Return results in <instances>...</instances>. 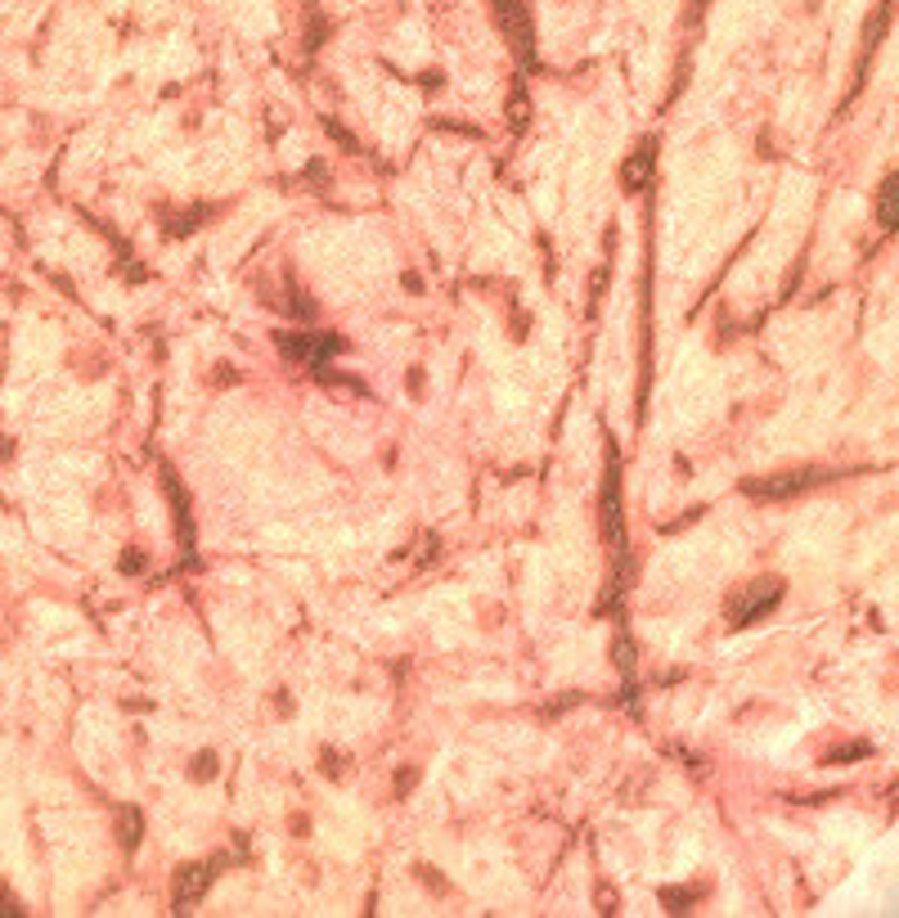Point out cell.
<instances>
[{"label":"cell","instance_id":"6da1fadb","mask_svg":"<svg viewBox=\"0 0 899 918\" xmlns=\"http://www.w3.org/2000/svg\"><path fill=\"white\" fill-rule=\"evenodd\" d=\"M828 468H787V473H769V477H756V482H746L742 491L752 500H792V496H805L814 487L828 482Z\"/></svg>","mask_w":899,"mask_h":918},{"label":"cell","instance_id":"7a4b0ae2","mask_svg":"<svg viewBox=\"0 0 899 918\" xmlns=\"http://www.w3.org/2000/svg\"><path fill=\"white\" fill-rule=\"evenodd\" d=\"M782 604V581L778 576H760L752 585H742V595L729 604V621L733 627H752V621L769 617Z\"/></svg>","mask_w":899,"mask_h":918},{"label":"cell","instance_id":"3957f363","mask_svg":"<svg viewBox=\"0 0 899 918\" xmlns=\"http://www.w3.org/2000/svg\"><path fill=\"white\" fill-rule=\"evenodd\" d=\"M603 536L612 545V555H630L625 549V518H621V460L616 446H608V477H603Z\"/></svg>","mask_w":899,"mask_h":918},{"label":"cell","instance_id":"277c9868","mask_svg":"<svg viewBox=\"0 0 899 918\" xmlns=\"http://www.w3.org/2000/svg\"><path fill=\"white\" fill-rule=\"evenodd\" d=\"M495 10H500V27H504V36L513 41V55L522 59V63H536V36H531V14H527V5L522 0H495Z\"/></svg>","mask_w":899,"mask_h":918},{"label":"cell","instance_id":"5b68a950","mask_svg":"<svg viewBox=\"0 0 899 918\" xmlns=\"http://www.w3.org/2000/svg\"><path fill=\"white\" fill-rule=\"evenodd\" d=\"M212 878H216V865H184V869H176V909H184V905H194L207 887H212Z\"/></svg>","mask_w":899,"mask_h":918},{"label":"cell","instance_id":"8992f818","mask_svg":"<svg viewBox=\"0 0 899 918\" xmlns=\"http://www.w3.org/2000/svg\"><path fill=\"white\" fill-rule=\"evenodd\" d=\"M652 163H657V144L652 140H639V150H634L621 167V186L625 190H644L648 176H652Z\"/></svg>","mask_w":899,"mask_h":918},{"label":"cell","instance_id":"52a82bcc","mask_svg":"<svg viewBox=\"0 0 899 918\" xmlns=\"http://www.w3.org/2000/svg\"><path fill=\"white\" fill-rule=\"evenodd\" d=\"M118 833H122V847H127V851H135V847H140L144 815L135 811V806H122V811H118Z\"/></svg>","mask_w":899,"mask_h":918},{"label":"cell","instance_id":"ba28073f","mask_svg":"<svg viewBox=\"0 0 899 918\" xmlns=\"http://www.w3.org/2000/svg\"><path fill=\"white\" fill-rule=\"evenodd\" d=\"M895 194H899V180L886 176L882 180V194H877V226L882 230H895Z\"/></svg>","mask_w":899,"mask_h":918},{"label":"cell","instance_id":"9c48e42d","mask_svg":"<svg viewBox=\"0 0 899 918\" xmlns=\"http://www.w3.org/2000/svg\"><path fill=\"white\" fill-rule=\"evenodd\" d=\"M508 122H513V131H527V122H531V104H527V86H513V104H508Z\"/></svg>","mask_w":899,"mask_h":918},{"label":"cell","instance_id":"30bf717a","mask_svg":"<svg viewBox=\"0 0 899 918\" xmlns=\"http://www.w3.org/2000/svg\"><path fill=\"white\" fill-rule=\"evenodd\" d=\"M616 667H621L625 676L634 671V644H630V635H621V640H616Z\"/></svg>","mask_w":899,"mask_h":918},{"label":"cell","instance_id":"8fae6325","mask_svg":"<svg viewBox=\"0 0 899 918\" xmlns=\"http://www.w3.org/2000/svg\"><path fill=\"white\" fill-rule=\"evenodd\" d=\"M23 914H27V909H23L10 892H0V918H23Z\"/></svg>","mask_w":899,"mask_h":918},{"label":"cell","instance_id":"7c38bea8","mask_svg":"<svg viewBox=\"0 0 899 918\" xmlns=\"http://www.w3.org/2000/svg\"><path fill=\"white\" fill-rule=\"evenodd\" d=\"M661 901H666V905H674V909H680V905H693V901H697V892H666Z\"/></svg>","mask_w":899,"mask_h":918},{"label":"cell","instance_id":"4fadbf2b","mask_svg":"<svg viewBox=\"0 0 899 918\" xmlns=\"http://www.w3.org/2000/svg\"><path fill=\"white\" fill-rule=\"evenodd\" d=\"M850 756H868V748H864V743H854V748H841V752H832L828 761H850Z\"/></svg>","mask_w":899,"mask_h":918},{"label":"cell","instance_id":"5bb4252c","mask_svg":"<svg viewBox=\"0 0 899 918\" xmlns=\"http://www.w3.org/2000/svg\"><path fill=\"white\" fill-rule=\"evenodd\" d=\"M212 765H216V756H212V752H203V756H199V765H194V775H199V779H207V775H212Z\"/></svg>","mask_w":899,"mask_h":918}]
</instances>
